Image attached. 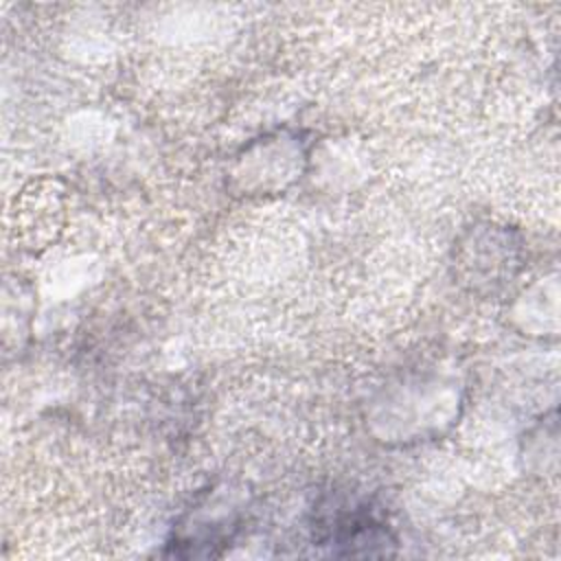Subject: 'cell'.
Segmentation results:
<instances>
[{"instance_id":"1","label":"cell","mask_w":561,"mask_h":561,"mask_svg":"<svg viewBox=\"0 0 561 561\" xmlns=\"http://www.w3.org/2000/svg\"><path fill=\"white\" fill-rule=\"evenodd\" d=\"M324 524L318 537L320 546H331L335 554L381 557L392 554L390 548L397 543L390 528L364 506L340 511Z\"/></svg>"}]
</instances>
